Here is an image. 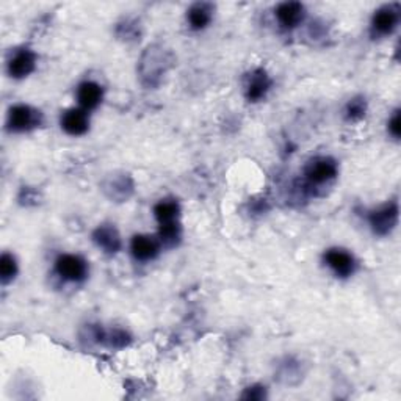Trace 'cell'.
Here are the masks:
<instances>
[{
    "mask_svg": "<svg viewBox=\"0 0 401 401\" xmlns=\"http://www.w3.org/2000/svg\"><path fill=\"white\" fill-rule=\"evenodd\" d=\"M265 397H267V391H265V387L262 386H252V387H248L247 391H245V393L242 395V398L245 400H263Z\"/></svg>",
    "mask_w": 401,
    "mask_h": 401,
    "instance_id": "ffe728a7",
    "label": "cell"
},
{
    "mask_svg": "<svg viewBox=\"0 0 401 401\" xmlns=\"http://www.w3.org/2000/svg\"><path fill=\"white\" fill-rule=\"evenodd\" d=\"M367 112V102L364 98H354L347 103L345 116L348 121H359Z\"/></svg>",
    "mask_w": 401,
    "mask_h": 401,
    "instance_id": "ac0fdd59",
    "label": "cell"
},
{
    "mask_svg": "<svg viewBox=\"0 0 401 401\" xmlns=\"http://www.w3.org/2000/svg\"><path fill=\"white\" fill-rule=\"evenodd\" d=\"M187 17H189V22L191 25V29L203 30L212 21V17H213V5L207 3V2L195 3L189 10V15H187Z\"/></svg>",
    "mask_w": 401,
    "mask_h": 401,
    "instance_id": "5bb4252c",
    "label": "cell"
},
{
    "mask_svg": "<svg viewBox=\"0 0 401 401\" xmlns=\"http://www.w3.org/2000/svg\"><path fill=\"white\" fill-rule=\"evenodd\" d=\"M110 345L115 347V348H122L126 347L129 342H131V337H129V334L121 331V329H116L112 334H110Z\"/></svg>",
    "mask_w": 401,
    "mask_h": 401,
    "instance_id": "d6986e66",
    "label": "cell"
},
{
    "mask_svg": "<svg viewBox=\"0 0 401 401\" xmlns=\"http://www.w3.org/2000/svg\"><path fill=\"white\" fill-rule=\"evenodd\" d=\"M325 262L328 263V267L340 277H348L354 273V257L345 249H329L325 254Z\"/></svg>",
    "mask_w": 401,
    "mask_h": 401,
    "instance_id": "8992f818",
    "label": "cell"
},
{
    "mask_svg": "<svg viewBox=\"0 0 401 401\" xmlns=\"http://www.w3.org/2000/svg\"><path fill=\"white\" fill-rule=\"evenodd\" d=\"M400 22V5H386L383 8H379L372 19V30L377 35H389L393 30L397 29Z\"/></svg>",
    "mask_w": 401,
    "mask_h": 401,
    "instance_id": "5b68a950",
    "label": "cell"
},
{
    "mask_svg": "<svg viewBox=\"0 0 401 401\" xmlns=\"http://www.w3.org/2000/svg\"><path fill=\"white\" fill-rule=\"evenodd\" d=\"M102 87L94 82H83L77 89V99L85 110H93L98 107L102 101Z\"/></svg>",
    "mask_w": 401,
    "mask_h": 401,
    "instance_id": "4fadbf2b",
    "label": "cell"
},
{
    "mask_svg": "<svg viewBox=\"0 0 401 401\" xmlns=\"http://www.w3.org/2000/svg\"><path fill=\"white\" fill-rule=\"evenodd\" d=\"M389 132L392 133V137L400 138V133H401V119H400V112L397 110L395 113L389 121Z\"/></svg>",
    "mask_w": 401,
    "mask_h": 401,
    "instance_id": "44dd1931",
    "label": "cell"
},
{
    "mask_svg": "<svg viewBox=\"0 0 401 401\" xmlns=\"http://www.w3.org/2000/svg\"><path fill=\"white\" fill-rule=\"evenodd\" d=\"M61 127L63 131L69 135H83L89 129V118L85 113V110L71 108L61 116Z\"/></svg>",
    "mask_w": 401,
    "mask_h": 401,
    "instance_id": "9c48e42d",
    "label": "cell"
},
{
    "mask_svg": "<svg viewBox=\"0 0 401 401\" xmlns=\"http://www.w3.org/2000/svg\"><path fill=\"white\" fill-rule=\"evenodd\" d=\"M337 176V163L331 157H316L306 166V177L310 184L321 185Z\"/></svg>",
    "mask_w": 401,
    "mask_h": 401,
    "instance_id": "3957f363",
    "label": "cell"
},
{
    "mask_svg": "<svg viewBox=\"0 0 401 401\" xmlns=\"http://www.w3.org/2000/svg\"><path fill=\"white\" fill-rule=\"evenodd\" d=\"M368 221H370L372 229L377 235L383 237L391 234L398 223V204L389 203L381 207V209L372 212Z\"/></svg>",
    "mask_w": 401,
    "mask_h": 401,
    "instance_id": "6da1fadb",
    "label": "cell"
},
{
    "mask_svg": "<svg viewBox=\"0 0 401 401\" xmlns=\"http://www.w3.org/2000/svg\"><path fill=\"white\" fill-rule=\"evenodd\" d=\"M179 213L180 207L176 200H160V203L154 207V215L157 218L159 224L177 221Z\"/></svg>",
    "mask_w": 401,
    "mask_h": 401,
    "instance_id": "9a60e30c",
    "label": "cell"
},
{
    "mask_svg": "<svg viewBox=\"0 0 401 401\" xmlns=\"http://www.w3.org/2000/svg\"><path fill=\"white\" fill-rule=\"evenodd\" d=\"M41 122V112L30 105H15L10 108L8 126L13 132H25L35 129Z\"/></svg>",
    "mask_w": 401,
    "mask_h": 401,
    "instance_id": "7a4b0ae2",
    "label": "cell"
},
{
    "mask_svg": "<svg viewBox=\"0 0 401 401\" xmlns=\"http://www.w3.org/2000/svg\"><path fill=\"white\" fill-rule=\"evenodd\" d=\"M36 55L29 49H22L15 54L8 63V73L15 79H24L35 71Z\"/></svg>",
    "mask_w": 401,
    "mask_h": 401,
    "instance_id": "52a82bcc",
    "label": "cell"
},
{
    "mask_svg": "<svg viewBox=\"0 0 401 401\" xmlns=\"http://www.w3.org/2000/svg\"><path fill=\"white\" fill-rule=\"evenodd\" d=\"M270 87H271V80H270L268 74L265 73L263 69H256L248 79L247 98L251 102L261 101L262 98H265V94L268 93Z\"/></svg>",
    "mask_w": 401,
    "mask_h": 401,
    "instance_id": "7c38bea8",
    "label": "cell"
},
{
    "mask_svg": "<svg viewBox=\"0 0 401 401\" xmlns=\"http://www.w3.org/2000/svg\"><path fill=\"white\" fill-rule=\"evenodd\" d=\"M57 271L63 279L79 282L87 277L88 265L80 256L63 254L57 258Z\"/></svg>",
    "mask_w": 401,
    "mask_h": 401,
    "instance_id": "277c9868",
    "label": "cell"
},
{
    "mask_svg": "<svg viewBox=\"0 0 401 401\" xmlns=\"http://www.w3.org/2000/svg\"><path fill=\"white\" fill-rule=\"evenodd\" d=\"M93 240L107 254H116L121 249V237L112 224H102L93 232Z\"/></svg>",
    "mask_w": 401,
    "mask_h": 401,
    "instance_id": "ba28073f",
    "label": "cell"
},
{
    "mask_svg": "<svg viewBox=\"0 0 401 401\" xmlns=\"http://www.w3.org/2000/svg\"><path fill=\"white\" fill-rule=\"evenodd\" d=\"M306 15L304 5L300 2H286L276 8V17L284 29H295Z\"/></svg>",
    "mask_w": 401,
    "mask_h": 401,
    "instance_id": "30bf717a",
    "label": "cell"
},
{
    "mask_svg": "<svg viewBox=\"0 0 401 401\" xmlns=\"http://www.w3.org/2000/svg\"><path fill=\"white\" fill-rule=\"evenodd\" d=\"M160 240L168 247H174L180 240V224L179 221L160 224Z\"/></svg>",
    "mask_w": 401,
    "mask_h": 401,
    "instance_id": "2e32d148",
    "label": "cell"
},
{
    "mask_svg": "<svg viewBox=\"0 0 401 401\" xmlns=\"http://www.w3.org/2000/svg\"><path fill=\"white\" fill-rule=\"evenodd\" d=\"M17 273V263L16 258L11 254H5L0 258V277H2V282L6 284L15 279V276Z\"/></svg>",
    "mask_w": 401,
    "mask_h": 401,
    "instance_id": "e0dca14e",
    "label": "cell"
},
{
    "mask_svg": "<svg viewBox=\"0 0 401 401\" xmlns=\"http://www.w3.org/2000/svg\"><path fill=\"white\" fill-rule=\"evenodd\" d=\"M131 249L135 258H138L141 262L152 261V258L159 254L160 245L151 235H135L132 238Z\"/></svg>",
    "mask_w": 401,
    "mask_h": 401,
    "instance_id": "8fae6325",
    "label": "cell"
}]
</instances>
